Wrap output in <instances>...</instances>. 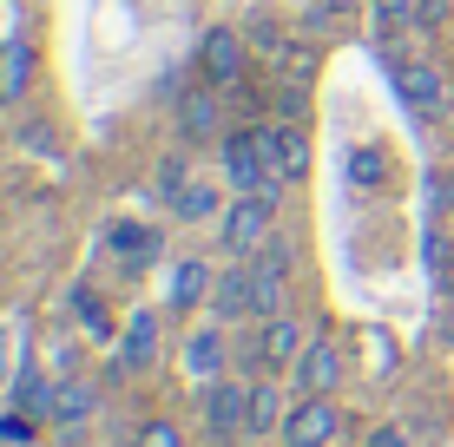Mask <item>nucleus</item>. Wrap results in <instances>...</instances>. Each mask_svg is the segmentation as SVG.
Segmentation results:
<instances>
[{"instance_id": "obj_1", "label": "nucleus", "mask_w": 454, "mask_h": 447, "mask_svg": "<svg viewBox=\"0 0 454 447\" xmlns=\"http://www.w3.org/2000/svg\"><path fill=\"white\" fill-rule=\"evenodd\" d=\"M250 145H257V158L270 165L277 178H303V165H309V138L296 119H263L257 132H250Z\"/></svg>"}, {"instance_id": "obj_2", "label": "nucleus", "mask_w": 454, "mask_h": 447, "mask_svg": "<svg viewBox=\"0 0 454 447\" xmlns=\"http://www.w3.org/2000/svg\"><path fill=\"white\" fill-rule=\"evenodd\" d=\"M342 435V408L330 395H303L290 414H284V447H330Z\"/></svg>"}, {"instance_id": "obj_3", "label": "nucleus", "mask_w": 454, "mask_h": 447, "mask_svg": "<svg viewBox=\"0 0 454 447\" xmlns=\"http://www.w3.org/2000/svg\"><path fill=\"white\" fill-rule=\"evenodd\" d=\"M395 86L409 92V112L421 119V126H434V119L448 112V73L428 66V59H402V66H395Z\"/></svg>"}, {"instance_id": "obj_4", "label": "nucleus", "mask_w": 454, "mask_h": 447, "mask_svg": "<svg viewBox=\"0 0 454 447\" xmlns=\"http://www.w3.org/2000/svg\"><path fill=\"white\" fill-rule=\"evenodd\" d=\"M205 428L217 441H231V435H250V389L244 381H205Z\"/></svg>"}, {"instance_id": "obj_5", "label": "nucleus", "mask_w": 454, "mask_h": 447, "mask_svg": "<svg viewBox=\"0 0 454 447\" xmlns=\"http://www.w3.org/2000/svg\"><path fill=\"white\" fill-rule=\"evenodd\" d=\"M263 243H270V204H263V197H238V204L224 211V250L250 257V250H263Z\"/></svg>"}, {"instance_id": "obj_6", "label": "nucleus", "mask_w": 454, "mask_h": 447, "mask_svg": "<svg viewBox=\"0 0 454 447\" xmlns=\"http://www.w3.org/2000/svg\"><path fill=\"white\" fill-rule=\"evenodd\" d=\"M296 389L303 395H336L342 389V349L336 343H309L296 356Z\"/></svg>"}, {"instance_id": "obj_7", "label": "nucleus", "mask_w": 454, "mask_h": 447, "mask_svg": "<svg viewBox=\"0 0 454 447\" xmlns=\"http://www.w3.org/2000/svg\"><path fill=\"white\" fill-rule=\"evenodd\" d=\"M303 329H296V316H270L263 322V335H257V356L263 368H296V356H303Z\"/></svg>"}, {"instance_id": "obj_8", "label": "nucleus", "mask_w": 454, "mask_h": 447, "mask_svg": "<svg viewBox=\"0 0 454 447\" xmlns=\"http://www.w3.org/2000/svg\"><path fill=\"white\" fill-rule=\"evenodd\" d=\"M238 73H244V40L231 34V27H211L205 34V80L211 86H238Z\"/></svg>"}, {"instance_id": "obj_9", "label": "nucleus", "mask_w": 454, "mask_h": 447, "mask_svg": "<svg viewBox=\"0 0 454 447\" xmlns=\"http://www.w3.org/2000/svg\"><path fill=\"white\" fill-rule=\"evenodd\" d=\"M34 80V40H0V105H13Z\"/></svg>"}, {"instance_id": "obj_10", "label": "nucleus", "mask_w": 454, "mask_h": 447, "mask_svg": "<svg viewBox=\"0 0 454 447\" xmlns=\"http://www.w3.org/2000/svg\"><path fill=\"white\" fill-rule=\"evenodd\" d=\"M211 316H217V322L250 316V270H224V276L211 283Z\"/></svg>"}, {"instance_id": "obj_11", "label": "nucleus", "mask_w": 454, "mask_h": 447, "mask_svg": "<svg viewBox=\"0 0 454 447\" xmlns=\"http://www.w3.org/2000/svg\"><path fill=\"white\" fill-rule=\"evenodd\" d=\"M113 250L125 270H145L152 257H159V230L152 224H113Z\"/></svg>"}, {"instance_id": "obj_12", "label": "nucleus", "mask_w": 454, "mask_h": 447, "mask_svg": "<svg viewBox=\"0 0 454 447\" xmlns=\"http://www.w3.org/2000/svg\"><path fill=\"white\" fill-rule=\"evenodd\" d=\"M284 389L277 381H250V435H284Z\"/></svg>"}, {"instance_id": "obj_13", "label": "nucleus", "mask_w": 454, "mask_h": 447, "mask_svg": "<svg viewBox=\"0 0 454 447\" xmlns=\"http://www.w3.org/2000/svg\"><path fill=\"white\" fill-rule=\"evenodd\" d=\"M13 408L27 414V421H40V414H53V389H46V375L34 362L20 368V375H13Z\"/></svg>"}, {"instance_id": "obj_14", "label": "nucleus", "mask_w": 454, "mask_h": 447, "mask_svg": "<svg viewBox=\"0 0 454 447\" xmlns=\"http://www.w3.org/2000/svg\"><path fill=\"white\" fill-rule=\"evenodd\" d=\"M184 368H192L198 381H217V368H224V335L217 329L192 335V343H184Z\"/></svg>"}, {"instance_id": "obj_15", "label": "nucleus", "mask_w": 454, "mask_h": 447, "mask_svg": "<svg viewBox=\"0 0 454 447\" xmlns=\"http://www.w3.org/2000/svg\"><path fill=\"white\" fill-rule=\"evenodd\" d=\"M211 297V270L198 264V257H184L178 270H171V303H178V310H192V303H205Z\"/></svg>"}, {"instance_id": "obj_16", "label": "nucleus", "mask_w": 454, "mask_h": 447, "mask_svg": "<svg viewBox=\"0 0 454 447\" xmlns=\"http://www.w3.org/2000/svg\"><path fill=\"white\" fill-rule=\"evenodd\" d=\"M86 414H92V389H86V381H59V389H53V421H86Z\"/></svg>"}, {"instance_id": "obj_17", "label": "nucleus", "mask_w": 454, "mask_h": 447, "mask_svg": "<svg viewBox=\"0 0 454 447\" xmlns=\"http://www.w3.org/2000/svg\"><path fill=\"white\" fill-rule=\"evenodd\" d=\"M152 343H159V322H152V316L125 322V368H145L152 362Z\"/></svg>"}, {"instance_id": "obj_18", "label": "nucleus", "mask_w": 454, "mask_h": 447, "mask_svg": "<svg viewBox=\"0 0 454 447\" xmlns=\"http://www.w3.org/2000/svg\"><path fill=\"white\" fill-rule=\"evenodd\" d=\"M178 119H184V138H211L217 132V99H211V92H192Z\"/></svg>"}, {"instance_id": "obj_19", "label": "nucleus", "mask_w": 454, "mask_h": 447, "mask_svg": "<svg viewBox=\"0 0 454 447\" xmlns=\"http://www.w3.org/2000/svg\"><path fill=\"white\" fill-rule=\"evenodd\" d=\"M171 211H178L184 224H198V218H211V211H217V191H205V184H192L184 197H171Z\"/></svg>"}, {"instance_id": "obj_20", "label": "nucleus", "mask_w": 454, "mask_h": 447, "mask_svg": "<svg viewBox=\"0 0 454 447\" xmlns=\"http://www.w3.org/2000/svg\"><path fill=\"white\" fill-rule=\"evenodd\" d=\"M132 447H184V428H178V421H165V414H159V421H145V428L132 435Z\"/></svg>"}, {"instance_id": "obj_21", "label": "nucleus", "mask_w": 454, "mask_h": 447, "mask_svg": "<svg viewBox=\"0 0 454 447\" xmlns=\"http://www.w3.org/2000/svg\"><path fill=\"white\" fill-rule=\"evenodd\" d=\"M349 178H356V184H382V178H388V158H382L375 145H363V151L349 158Z\"/></svg>"}, {"instance_id": "obj_22", "label": "nucleus", "mask_w": 454, "mask_h": 447, "mask_svg": "<svg viewBox=\"0 0 454 447\" xmlns=\"http://www.w3.org/2000/svg\"><path fill=\"white\" fill-rule=\"evenodd\" d=\"M415 13V0H375V34H388V27H402Z\"/></svg>"}, {"instance_id": "obj_23", "label": "nucleus", "mask_w": 454, "mask_h": 447, "mask_svg": "<svg viewBox=\"0 0 454 447\" xmlns=\"http://www.w3.org/2000/svg\"><path fill=\"white\" fill-rule=\"evenodd\" d=\"M159 191L165 197H184L192 184H184V158H165V172H159Z\"/></svg>"}, {"instance_id": "obj_24", "label": "nucleus", "mask_w": 454, "mask_h": 447, "mask_svg": "<svg viewBox=\"0 0 454 447\" xmlns=\"http://www.w3.org/2000/svg\"><path fill=\"white\" fill-rule=\"evenodd\" d=\"M415 20H421V27H428V34H434V27H442V20H448V0H421V7H415Z\"/></svg>"}, {"instance_id": "obj_25", "label": "nucleus", "mask_w": 454, "mask_h": 447, "mask_svg": "<svg viewBox=\"0 0 454 447\" xmlns=\"http://www.w3.org/2000/svg\"><path fill=\"white\" fill-rule=\"evenodd\" d=\"M369 447H409V435H402V428H375Z\"/></svg>"}, {"instance_id": "obj_26", "label": "nucleus", "mask_w": 454, "mask_h": 447, "mask_svg": "<svg viewBox=\"0 0 454 447\" xmlns=\"http://www.w3.org/2000/svg\"><path fill=\"white\" fill-rule=\"evenodd\" d=\"M442 283H448V297H454V257H448V270H442Z\"/></svg>"}]
</instances>
